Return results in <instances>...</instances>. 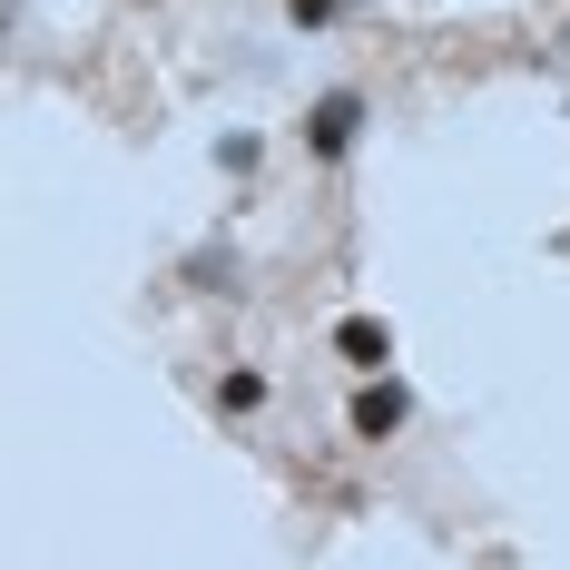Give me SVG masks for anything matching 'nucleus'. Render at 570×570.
<instances>
[{
	"label": "nucleus",
	"mask_w": 570,
	"mask_h": 570,
	"mask_svg": "<svg viewBox=\"0 0 570 570\" xmlns=\"http://www.w3.org/2000/svg\"><path fill=\"white\" fill-rule=\"evenodd\" d=\"M354 138H364V89H325V99L305 109V148H315L325 168H344Z\"/></svg>",
	"instance_id": "f257e3e1"
},
{
	"label": "nucleus",
	"mask_w": 570,
	"mask_h": 570,
	"mask_svg": "<svg viewBox=\"0 0 570 570\" xmlns=\"http://www.w3.org/2000/svg\"><path fill=\"white\" fill-rule=\"evenodd\" d=\"M344 423H354V443H394L403 423H413V394H403L394 374H364V394H354Z\"/></svg>",
	"instance_id": "f03ea898"
},
{
	"label": "nucleus",
	"mask_w": 570,
	"mask_h": 570,
	"mask_svg": "<svg viewBox=\"0 0 570 570\" xmlns=\"http://www.w3.org/2000/svg\"><path fill=\"white\" fill-rule=\"evenodd\" d=\"M335 354L354 364V374H384V364H394V325H384V315H344V325H335Z\"/></svg>",
	"instance_id": "7ed1b4c3"
},
{
	"label": "nucleus",
	"mask_w": 570,
	"mask_h": 570,
	"mask_svg": "<svg viewBox=\"0 0 570 570\" xmlns=\"http://www.w3.org/2000/svg\"><path fill=\"white\" fill-rule=\"evenodd\" d=\"M217 403H227V413H256V403H266V374H256V364H236L227 384H217Z\"/></svg>",
	"instance_id": "20e7f679"
},
{
	"label": "nucleus",
	"mask_w": 570,
	"mask_h": 570,
	"mask_svg": "<svg viewBox=\"0 0 570 570\" xmlns=\"http://www.w3.org/2000/svg\"><path fill=\"white\" fill-rule=\"evenodd\" d=\"M256 158H266V138H256V128H236V138H217V168H227V177H246Z\"/></svg>",
	"instance_id": "39448f33"
},
{
	"label": "nucleus",
	"mask_w": 570,
	"mask_h": 570,
	"mask_svg": "<svg viewBox=\"0 0 570 570\" xmlns=\"http://www.w3.org/2000/svg\"><path fill=\"white\" fill-rule=\"evenodd\" d=\"M197 285H207V295L227 285V295H236V256H217V246H207V256H197Z\"/></svg>",
	"instance_id": "423d86ee"
},
{
	"label": "nucleus",
	"mask_w": 570,
	"mask_h": 570,
	"mask_svg": "<svg viewBox=\"0 0 570 570\" xmlns=\"http://www.w3.org/2000/svg\"><path fill=\"white\" fill-rule=\"evenodd\" d=\"M335 10H344V0H285V20H295V30H325Z\"/></svg>",
	"instance_id": "0eeeda50"
}]
</instances>
